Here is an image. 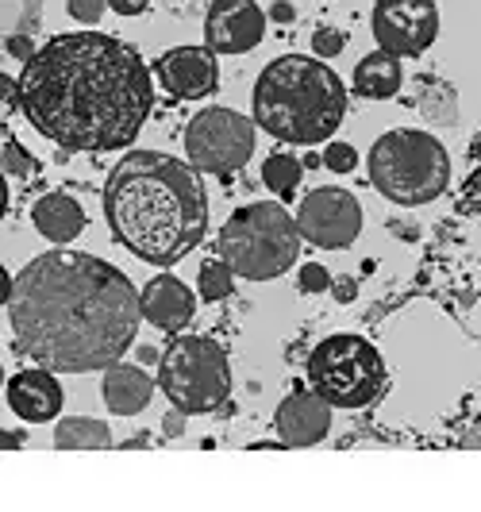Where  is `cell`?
<instances>
[{
	"mask_svg": "<svg viewBox=\"0 0 481 512\" xmlns=\"http://www.w3.org/2000/svg\"><path fill=\"white\" fill-rule=\"evenodd\" d=\"M8 320L20 355L35 366L89 374L124 359L139 335L143 301L112 262L81 251H47L8 285Z\"/></svg>",
	"mask_w": 481,
	"mask_h": 512,
	"instance_id": "6da1fadb",
	"label": "cell"
},
{
	"mask_svg": "<svg viewBox=\"0 0 481 512\" xmlns=\"http://www.w3.org/2000/svg\"><path fill=\"white\" fill-rule=\"evenodd\" d=\"M151 70L104 31L54 35L20 74L27 124L66 151H124L151 116Z\"/></svg>",
	"mask_w": 481,
	"mask_h": 512,
	"instance_id": "7a4b0ae2",
	"label": "cell"
},
{
	"mask_svg": "<svg viewBox=\"0 0 481 512\" xmlns=\"http://www.w3.org/2000/svg\"><path fill=\"white\" fill-rule=\"evenodd\" d=\"M104 216L127 251L151 266H174L201 247L208 193L201 170L158 151L124 154L104 181Z\"/></svg>",
	"mask_w": 481,
	"mask_h": 512,
	"instance_id": "3957f363",
	"label": "cell"
},
{
	"mask_svg": "<svg viewBox=\"0 0 481 512\" xmlns=\"http://www.w3.org/2000/svg\"><path fill=\"white\" fill-rule=\"evenodd\" d=\"M254 124L281 143L312 147L331 139L347 116V89L324 58L281 54L254 81Z\"/></svg>",
	"mask_w": 481,
	"mask_h": 512,
	"instance_id": "277c9868",
	"label": "cell"
},
{
	"mask_svg": "<svg viewBox=\"0 0 481 512\" xmlns=\"http://www.w3.org/2000/svg\"><path fill=\"white\" fill-rule=\"evenodd\" d=\"M301 255V228L278 201H254L220 228V258L247 282H274Z\"/></svg>",
	"mask_w": 481,
	"mask_h": 512,
	"instance_id": "5b68a950",
	"label": "cell"
},
{
	"mask_svg": "<svg viewBox=\"0 0 481 512\" xmlns=\"http://www.w3.org/2000/svg\"><path fill=\"white\" fill-rule=\"evenodd\" d=\"M370 181L393 205H428L451 181V158L447 147L428 131H385L370 147Z\"/></svg>",
	"mask_w": 481,
	"mask_h": 512,
	"instance_id": "8992f818",
	"label": "cell"
},
{
	"mask_svg": "<svg viewBox=\"0 0 481 512\" xmlns=\"http://www.w3.org/2000/svg\"><path fill=\"white\" fill-rule=\"evenodd\" d=\"M308 385L331 409H366L385 389V362L362 335H328L308 355Z\"/></svg>",
	"mask_w": 481,
	"mask_h": 512,
	"instance_id": "52a82bcc",
	"label": "cell"
},
{
	"mask_svg": "<svg viewBox=\"0 0 481 512\" xmlns=\"http://www.w3.org/2000/svg\"><path fill=\"white\" fill-rule=\"evenodd\" d=\"M158 385L170 397V405L189 416L216 412L231 393L228 355L208 335H181L158 362Z\"/></svg>",
	"mask_w": 481,
	"mask_h": 512,
	"instance_id": "ba28073f",
	"label": "cell"
},
{
	"mask_svg": "<svg viewBox=\"0 0 481 512\" xmlns=\"http://www.w3.org/2000/svg\"><path fill=\"white\" fill-rule=\"evenodd\" d=\"M185 154L201 174H235L254 154V120L235 108H204L185 128Z\"/></svg>",
	"mask_w": 481,
	"mask_h": 512,
	"instance_id": "9c48e42d",
	"label": "cell"
},
{
	"mask_svg": "<svg viewBox=\"0 0 481 512\" xmlns=\"http://www.w3.org/2000/svg\"><path fill=\"white\" fill-rule=\"evenodd\" d=\"M297 228H301V239H308L312 247L343 251L362 231V205L355 193H347L339 185L312 189L297 208Z\"/></svg>",
	"mask_w": 481,
	"mask_h": 512,
	"instance_id": "30bf717a",
	"label": "cell"
},
{
	"mask_svg": "<svg viewBox=\"0 0 481 512\" xmlns=\"http://www.w3.org/2000/svg\"><path fill=\"white\" fill-rule=\"evenodd\" d=\"M370 27L381 51L416 58L439 35V8L435 0H378L370 12Z\"/></svg>",
	"mask_w": 481,
	"mask_h": 512,
	"instance_id": "8fae6325",
	"label": "cell"
},
{
	"mask_svg": "<svg viewBox=\"0 0 481 512\" xmlns=\"http://www.w3.org/2000/svg\"><path fill=\"white\" fill-rule=\"evenodd\" d=\"M266 35V12L254 0H212L204 16V47L216 54H247Z\"/></svg>",
	"mask_w": 481,
	"mask_h": 512,
	"instance_id": "7c38bea8",
	"label": "cell"
},
{
	"mask_svg": "<svg viewBox=\"0 0 481 512\" xmlns=\"http://www.w3.org/2000/svg\"><path fill=\"white\" fill-rule=\"evenodd\" d=\"M154 74L170 97L201 101L208 93H216V85H220V62H216V51H208V47H174L154 62Z\"/></svg>",
	"mask_w": 481,
	"mask_h": 512,
	"instance_id": "4fadbf2b",
	"label": "cell"
},
{
	"mask_svg": "<svg viewBox=\"0 0 481 512\" xmlns=\"http://www.w3.org/2000/svg\"><path fill=\"white\" fill-rule=\"evenodd\" d=\"M274 432L285 447H312L331 432V405L316 389H293L274 412Z\"/></svg>",
	"mask_w": 481,
	"mask_h": 512,
	"instance_id": "5bb4252c",
	"label": "cell"
},
{
	"mask_svg": "<svg viewBox=\"0 0 481 512\" xmlns=\"http://www.w3.org/2000/svg\"><path fill=\"white\" fill-rule=\"evenodd\" d=\"M8 409L16 412L27 424H47L62 412V385L54 378V370L39 366V370H16L8 385H4Z\"/></svg>",
	"mask_w": 481,
	"mask_h": 512,
	"instance_id": "9a60e30c",
	"label": "cell"
},
{
	"mask_svg": "<svg viewBox=\"0 0 481 512\" xmlns=\"http://www.w3.org/2000/svg\"><path fill=\"white\" fill-rule=\"evenodd\" d=\"M139 301H143V320H151L154 328H162V332H181L193 320V312H197L193 289L178 282V278H170V274L151 278V282L143 285Z\"/></svg>",
	"mask_w": 481,
	"mask_h": 512,
	"instance_id": "2e32d148",
	"label": "cell"
},
{
	"mask_svg": "<svg viewBox=\"0 0 481 512\" xmlns=\"http://www.w3.org/2000/svg\"><path fill=\"white\" fill-rule=\"evenodd\" d=\"M154 382L147 370L131 366V362H112L104 370V405L116 416H139L151 405Z\"/></svg>",
	"mask_w": 481,
	"mask_h": 512,
	"instance_id": "e0dca14e",
	"label": "cell"
},
{
	"mask_svg": "<svg viewBox=\"0 0 481 512\" xmlns=\"http://www.w3.org/2000/svg\"><path fill=\"white\" fill-rule=\"evenodd\" d=\"M31 224L43 239H51L58 247L74 243L77 235L85 231V212L70 193H43L35 208H31Z\"/></svg>",
	"mask_w": 481,
	"mask_h": 512,
	"instance_id": "ac0fdd59",
	"label": "cell"
},
{
	"mask_svg": "<svg viewBox=\"0 0 481 512\" xmlns=\"http://www.w3.org/2000/svg\"><path fill=\"white\" fill-rule=\"evenodd\" d=\"M401 81H405L401 58L389 51L366 54L355 66V93L366 97V101H389V97H397L401 93Z\"/></svg>",
	"mask_w": 481,
	"mask_h": 512,
	"instance_id": "d6986e66",
	"label": "cell"
},
{
	"mask_svg": "<svg viewBox=\"0 0 481 512\" xmlns=\"http://www.w3.org/2000/svg\"><path fill=\"white\" fill-rule=\"evenodd\" d=\"M54 447L58 451H104L112 447V432L104 420H93V416H62L54 428Z\"/></svg>",
	"mask_w": 481,
	"mask_h": 512,
	"instance_id": "ffe728a7",
	"label": "cell"
},
{
	"mask_svg": "<svg viewBox=\"0 0 481 512\" xmlns=\"http://www.w3.org/2000/svg\"><path fill=\"white\" fill-rule=\"evenodd\" d=\"M301 174H304V166L293 154H270V158L262 162V185H266L270 193H278L281 201H289V197L297 193Z\"/></svg>",
	"mask_w": 481,
	"mask_h": 512,
	"instance_id": "44dd1931",
	"label": "cell"
},
{
	"mask_svg": "<svg viewBox=\"0 0 481 512\" xmlns=\"http://www.w3.org/2000/svg\"><path fill=\"white\" fill-rule=\"evenodd\" d=\"M420 112L428 116L431 124H455V116H458L455 89H451V85H443V81H424Z\"/></svg>",
	"mask_w": 481,
	"mask_h": 512,
	"instance_id": "7402d4cb",
	"label": "cell"
},
{
	"mask_svg": "<svg viewBox=\"0 0 481 512\" xmlns=\"http://www.w3.org/2000/svg\"><path fill=\"white\" fill-rule=\"evenodd\" d=\"M201 297L204 301H224L235 285V270H231L224 258H208L201 266Z\"/></svg>",
	"mask_w": 481,
	"mask_h": 512,
	"instance_id": "603a6c76",
	"label": "cell"
},
{
	"mask_svg": "<svg viewBox=\"0 0 481 512\" xmlns=\"http://www.w3.org/2000/svg\"><path fill=\"white\" fill-rule=\"evenodd\" d=\"M4 170L12 174V178H31L39 166H35V158L12 139V135H4Z\"/></svg>",
	"mask_w": 481,
	"mask_h": 512,
	"instance_id": "cb8c5ba5",
	"label": "cell"
},
{
	"mask_svg": "<svg viewBox=\"0 0 481 512\" xmlns=\"http://www.w3.org/2000/svg\"><path fill=\"white\" fill-rule=\"evenodd\" d=\"M324 166H328L331 174H351V170L358 166V151L351 147V143H328Z\"/></svg>",
	"mask_w": 481,
	"mask_h": 512,
	"instance_id": "d4e9b609",
	"label": "cell"
},
{
	"mask_svg": "<svg viewBox=\"0 0 481 512\" xmlns=\"http://www.w3.org/2000/svg\"><path fill=\"white\" fill-rule=\"evenodd\" d=\"M343 47H347V35L335 31V27H320L312 35V54L316 58H335V54H343Z\"/></svg>",
	"mask_w": 481,
	"mask_h": 512,
	"instance_id": "484cf974",
	"label": "cell"
},
{
	"mask_svg": "<svg viewBox=\"0 0 481 512\" xmlns=\"http://www.w3.org/2000/svg\"><path fill=\"white\" fill-rule=\"evenodd\" d=\"M66 8H70V16H74L77 24L93 27V24H101L108 0H66Z\"/></svg>",
	"mask_w": 481,
	"mask_h": 512,
	"instance_id": "4316f807",
	"label": "cell"
},
{
	"mask_svg": "<svg viewBox=\"0 0 481 512\" xmlns=\"http://www.w3.org/2000/svg\"><path fill=\"white\" fill-rule=\"evenodd\" d=\"M301 293H324V289H331V274L320 266V262H308V266H301Z\"/></svg>",
	"mask_w": 481,
	"mask_h": 512,
	"instance_id": "83f0119b",
	"label": "cell"
},
{
	"mask_svg": "<svg viewBox=\"0 0 481 512\" xmlns=\"http://www.w3.org/2000/svg\"><path fill=\"white\" fill-rule=\"evenodd\" d=\"M147 4H151V0H108V8H112L116 16H143Z\"/></svg>",
	"mask_w": 481,
	"mask_h": 512,
	"instance_id": "f1b7e54d",
	"label": "cell"
},
{
	"mask_svg": "<svg viewBox=\"0 0 481 512\" xmlns=\"http://www.w3.org/2000/svg\"><path fill=\"white\" fill-rule=\"evenodd\" d=\"M331 293H335V301L347 305V301H355L358 297V285L351 282V278H339V282H331Z\"/></svg>",
	"mask_w": 481,
	"mask_h": 512,
	"instance_id": "f546056e",
	"label": "cell"
},
{
	"mask_svg": "<svg viewBox=\"0 0 481 512\" xmlns=\"http://www.w3.org/2000/svg\"><path fill=\"white\" fill-rule=\"evenodd\" d=\"M8 51L16 54V58H24V62L31 58V54H35V51H31V43H27L24 35H12V39H8Z\"/></svg>",
	"mask_w": 481,
	"mask_h": 512,
	"instance_id": "4dcf8cb0",
	"label": "cell"
},
{
	"mask_svg": "<svg viewBox=\"0 0 481 512\" xmlns=\"http://www.w3.org/2000/svg\"><path fill=\"white\" fill-rule=\"evenodd\" d=\"M185 416H189V412H181V409H174L170 416H166V436H181V424H185Z\"/></svg>",
	"mask_w": 481,
	"mask_h": 512,
	"instance_id": "1f68e13d",
	"label": "cell"
},
{
	"mask_svg": "<svg viewBox=\"0 0 481 512\" xmlns=\"http://www.w3.org/2000/svg\"><path fill=\"white\" fill-rule=\"evenodd\" d=\"M270 16L281 20V24H289V20H293V8H289V4H274V12H270Z\"/></svg>",
	"mask_w": 481,
	"mask_h": 512,
	"instance_id": "d6a6232c",
	"label": "cell"
}]
</instances>
